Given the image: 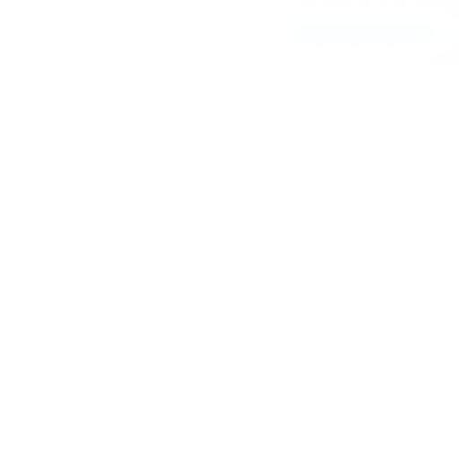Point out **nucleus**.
I'll use <instances>...</instances> for the list:
<instances>
[]
</instances>
